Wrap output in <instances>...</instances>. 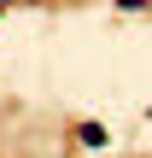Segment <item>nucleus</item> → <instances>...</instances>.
<instances>
[{
	"instance_id": "f257e3e1",
	"label": "nucleus",
	"mask_w": 152,
	"mask_h": 158,
	"mask_svg": "<svg viewBox=\"0 0 152 158\" xmlns=\"http://www.w3.org/2000/svg\"><path fill=\"white\" fill-rule=\"evenodd\" d=\"M76 135H82V147H105V129H100V123H82Z\"/></svg>"
}]
</instances>
